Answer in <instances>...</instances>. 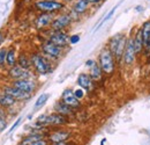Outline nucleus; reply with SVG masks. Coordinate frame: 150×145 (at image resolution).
<instances>
[{"label":"nucleus","instance_id":"4468645a","mask_svg":"<svg viewBox=\"0 0 150 145\" xmlns=\"http://www.w3.org/2000/svg\"><path fill=\"white\" fill-rule=\"evenodd\" d=\"M9 75L16 80H21V79H28L30 77V73H29V70H25L19 65H14L9 70Z\"/></svg>","mask_w":150,"mask_h":145},{"label":"nucleus","instance_id":"39448f33","mask_svg":"<svg viewBox=\"0 0 150 145\" xmlns=\"http://www.w3.org/2000/svg\"><path fill=\"white\" fill-rule=\"evenodd\" d=\"M136 51H135V48H134V44H133V37H129L128 41H127V44H126V48H125V52L122 56V62L126 66H131L135 63L136 60Z\"/></svg>","mask_w":150,"mask_h":145},{"label":"nucleus","instance_id":"20e7f679","mask_svg":"<svg viewBox=\"0 0 150 145\" xmlns=\"http://www.w3.org/2000/svg\"><path fill=\"white\" fill-rule=\"evenodd\" d=\"M31 64L35 67L36 72L39 74H47V73L52 72V67L50 65V63L39 54H33L31 56Z\"/></svg>","mask_w":150,"mask_h":145},{"label":"nucleus","instance_id":"e433bc0d","mask_svg":"<svg viewBox=\"0 0 150 145\" xmlns=\"http://www.w3.org/2000/svg\"><path fill=\"white\" fill-rule=\"evenodd\" d=\"M4 38H5V36H4V34L2 33H0V44L4 42Z\"/></svg>","mask_w":150,"mask_h":145},{"label":"nucleus","instance_id":"72a5a7b5","mask_svg":"<svg viewBox=\"0 0 150 145\" xmlns=\"http://www.w3.org/2000/svg\"><path fill=\"white\" fill-rule=\"evenodd\" d=\"M144 50H146L148 54H150V36H149V38H148V41H147V44H146V47H144Z\"/></svg>","mask_w":150,"mask_h":145},{"label":"nucleus","instance_id":"f03ea898","mask_svg":"<svg viewBox=\"0 0 150 145\" xmlns=\"http://www.w3.org/2000/svg\"><path fill=\"white\" fill-rule=\"evenodd\" d=\"M98 64L102 69L103 73L112 74L115 69V59L109 48H103L98 56Z\"/></svg>","mask_w":150,"mask_h":145},{"label":"nucleus","instance_id":"b1692460","mask_svg":"<svg viewBox=\"0 0 150 145\" xmlns=\"http://www.w3.org/2000/svg\"><path fill=\"white\" fill-rule=\"evenodd\" d=\"M18 65L23 67V69H25V70H29L33 64H31V59H29L25 55H21L19 57V59H18Z\"/></svg>","mask_w":150,"mask_h":145},{"label":"nucleus","instance_id":"c756f323","mask_svg":"<svg viewBox=\"0 0 150 145\" xmlns=\"http://www.w3.org/2000/svg\"><path fill=\"white\" fill-rule=\"evenodd\" d=\"M79 41H80V36L77 34H74L69 37V44H76Z\"/></svg>","mask_w":150,"mask_h":145},{"label":"nucleus","instance_id":"7c9ffc66","mask_svg":"<svg viewBox=\"0 0 150 145\" xmlns=\"http://www.w3.org/2000/svg\"><path fill=\"white\" fill-rule=\"evenodd\" d=\"M30 145H49V139L43 138V139H39V141H37V142H35V143H33V144Z\"/></svg>","mask_w":150,"mask_h":145},{"label":"nucleus","instance_id":"423d86ee","mask_svg":"<svg viewBox=\"0 0 150 145\" xmlns=\"http://www.w3.org/2000/svg\"><path fill=\"white\" fill-rule=\"evenodd\" d=\"M62 4L54 0H40L36 2V7L38 9L45 12V13H53L56 11H59L62 8Z\"/></svg>","mask_w":150,"mask_h":145},{"label":"nucleus","instance_id":"ea45409f","mask_svg":"<svg viewBox=\"0 0 150 145\" xmlns=\"http://www.w3.org/2000/svg\"><path fill=\"white\" fill-rule=\"evenodd\" d=\"M136 11H139V12H140V11H142V7H137V8H136Z\"/></svg>","mask_w":150,"mask_h":145},{"label":"nucleus","instance_id":"a878e982","mask_svg":"<svg viewBox=\"0 0 150 145\" xmlns=\"http://www.w3.org/2000/svg\"><path fill=\"white\" fill-rule=\"evenodd\" d=\"M6 63L9 65V66H14L15 63H16V59H15V50L14 49H9L7 51V59H6Z\"/></svg>","mask_w":150,"mask_h":145},{"label":"nucleus","instance_id":"ddd939ff","mask_svg":"<svg viewBox=\"0 0 150 145\" xmlns=\"http://www.w3.org/2000/svg\"><path fill=\"white\" fill-rule=\"evenodd\" d=\"M69 137H71V132H69V131H66V130H58V131H54V132L50 134V135L47 136V139H49V142H51V143L53 144V143L66 142Z\"/></svg>","mask_w":150,"mask_h":145},{"label":"nucleus","instance_id":"a19ab883","mask_svg":"<svg viewBox=\"0 0 150 145\" xmlns=\"http://www.w3.org/2000/svg\"><path fill=\"white\" fill-rule=\"evenodd\" d=\"M65 1H71V0H65Z\"/></svg>","mask_w":150,"mask_h":145},{"label":"nucleus","instance_id":"5701e85b","mask_svg":"<svg viewBox=\"0 0 150 145\" xmlns=\"http://www.w3.org/2000/svg\"><path fill=\"white\" fill-rule=\"evenodd\" d=\"M141 30V34H142V38H143V43H144V47L147 44V41L150 36V20H147L146 22H143L142 27L140 28Z\"/></svg>","mask_w":150,"mask_h":145},{"label":"nucleus","instance_id":"0eeeda50","mask_svg":"<svg viewBox=\"0 0 150 145\" xmlns=\"http://www.w3.org/2000/svg\"><path fill=\"white\" fill-rule=\"evenodd\" d=\"M61 100H62L67 106H69L71 108H73V109L79 108V107L81 106L80 100L75 96L74 91H72V90H69V88L64 90L62 94H61Z\"/></svg>","mask_w":150,"mask_h":145},{"label":"nucleus","instance_id":"58836bf2","mask_svg":"<svg viewBox=\"0 0 150 145\" xmlns=\"http://www.w3.org/2000/svg\"><path fill=\"white\" fill-rule=\"evenodd\" d=\"M105 142H106V138H103V139H102V142H100V145H104L105 144Z\"/></svg>","mask_w":150,"mask_h":145},{"label":"nucleus","instance_id":"bb28decb","mask_svg":"<svg viewBox=\"0 0 150 145\" xmlns=\"http://www.w3.org/2000/svg\"><path fill=\"white\" fill-rule=\"evenodd\" d=\"M7 59V50L6 49H0V65H4Z\"/></svg>","mask_w":150,"mask_h":145},{"label":"nucleus","instance_id":"2f4dec72","mask_svg":"<svg viewBox=\"0 0 150 145\" xmlns=\"http://www.w3.org/2000/svg\"><path fill=\"white\" fill-rule=\"evenodd\" d=\"M6 126H7V123H6V121L4 120V116L0 115V132L6 129Z\"/></svg>","mask_w":150,"mask_h":145},{"label":"nucleus","instance_id":"2eb2a0df","mask_svg":"<svg viewBox=\"0 0 150 145\" xmlns=\"http://www.w3.org/2000/svg\"><path fill=\"white\" fill-rule=\"evenodd\" d=\"M53 20L54 19H53V15L51 13H43L36 20V27H37L38 29L46 28V27H49V26L52 24Z\"/></svg>","mask_w":150,"mask_h":145},{"label":"nucleus","instance_id":"4be33fe9","mask_svg":"<svg viewBox=\"0 0 150 145\" xmlns=\"http://www.w3.org/2000/svg\"><path fill=\"white\" fill-rule=\"evenodd\" d=\"M15 102H16V100L13 99L12 96L7 95L6 93L0 94V106H1V107H11V106H13Z\"/></svg>","mask_w":150,"mask_h":145},{"label":"nucleus","instance_id":"f704fd0d","mask_svg":"<svg viewBox=\"0 0 150 145\" xmlns=\"http://www.w3.org/2000/svg\"><path fill=\"white\" fill-rule=\"evenodd\" d=\"M95 63H96V62L93 60V59H88V60H87V63H86V65H87V66H89V67H91Z\"/></svg>","mask_w":150,"mask_h":145},{"label":"nucleus","instance_id":"9b49d317","mask_svg":"<svg viewBox=\"0 0 150 145\" xmlns=\"http://www.w3.org/2000/svg\"><path fill=\"white\" fill-rule=\"evenodd\" d=\"M4 93H6L7 95L12 96V98H13V99H15L16 101H18V100H19V101L28 100V99H30V96H31V94L21 91V90L16 88V87H14V86L5 87V88H4Z\"/></svg>","mask_w":150,"mask_h":145},{"label":"nucleus","instance_id":"393cba45","mask_svg":"<svg viewBox=\"0 0 150 145\" xmlns=\"http://www.w3.org/2000/svg\"><path fill=\"white\" fill-rule=\"evenodd\" d=\"M49 98H50V95H49L47 93L40 94V95L38 96V99L36 100V102H35V108H39V107L44 106V105L46 103V101L49 100Z\"/></svg>","mask_w":150,"mask_h":145},{"label":"nucleus","instance_id":"aec40b11","mask_svg":"<svg viewBox=\"0 0 150 145\" xmlns=\"http://www.w3.org/2000/svg\"><path fill=\"white\" fill-rule=\"evenodd\" d=\"M89 75L91 77V79H93L94 81H98V80L102 79L103 71H102V69H100V66H99V64H98L97 62L90 67V73H89Z\"/></svg>","mask_w":150,"mask_h":145},{"label":"nucleus","instance_id":"412c9836","mask_svg":"<svg viewBox=\"0 0 150 145\" xmlns=\"http://www.w3.org/2000/svg\"><path fill=\"white\" fill-rule=\"evenodd\" d=\"M89 7V2L87 0H77L73 6V9L76 14H83Z\"/></svg>","mask_w":150,"mask_h":145},{"label":"nucleus","instance_id":"a211bd4d","mask_svg":"<svg viewBox=\"0 0 150 145\" xmlns=\"http://www.w3.org/2000/svg\"><path fill=\"white\" fill-rule=\"evenodd\" d=\"M133 37V44H134V48H135V51L136 54L140 55L143 52V49H144V43H143V38H142V34H141V30L139 29L136 32V34Z\"/></svg>","mask_w":150,"mask_h":145},{"label":"nucleus","instance_id":"f3484780","mask_svg":"<svg viewBox=\"0 0 150 145\" xmlns=\"http://www.w3.org/2000/svg\"><path fill=\"white\" fill-rule=\"evenodd\" d=\"M54 108V113L57 114H60V115H64V116H71L73 114V108H71L69 106H67L62 100H59L57 101L53 106Z\"/></svg>","mask_w":150,"mask_h":145},{"label":"nucleus","instance_id":"9d476101","mask_svg":"<svg viewBox=\"0 0 150 145\" xmlns=\"http://www.w3.org/2000/svg\"><path fill=\"white\" fill-rule=\"evenodd\" d=\"M13 86L19 88L21 91L25 92V93H29L31 94L33 92L36 90L37 85L34 80H30V79H21V80H15L13 83Z\"/></svg>","mask_w":150,"mask_h":145},{"label":"nucleus","instance_id":"c85d7f7f","mask_svg":"<svg viewBox=\"0 0 150 145\" xmlns=\"http://www.w3.org/2000/svg\"><path fill=\"white\" fill-rule=\"evenodd\" d=\"M74 94H75V96L80 100V99H82L83 96H84V92H83V88H77V90H75L74 91Z\"/></svg>","mask_w":150,"mask_h":145},{"label":"nucleus","instance_id":"cd10ccee","mask_svg":"<svg viewBox=\"0 0 150 145\" xmlns=\"http://www.w3.org/2000/svg\"><path fill=\"white\" fill-rule=\"evenodd\" d=\"M115 9H117V6H115V7H114V8H112V9H111V11H110V13H109V14H108V15H106V17H105V18L103 19V20H102V22H100V24H99V26H98V28H99V27H100V26H102V24H103V23H104V22H106V21H108V20H109V19L111 18V17H112V14L113 13H114V11H115Z\"/></svg>","mask_w":150,"mask_h":145},{"label":"nucleus","instance_id":"f8f14e48","mask_svg":"<svg viewBox=\"0 0 150 145\" xmlns=\"http://www.w3.org/2000/svg\"><path fill=\"white\" fill-rule=\"evenodd\" d=\"M71 22H72V17L71 15L62 14V15H60V17H58L53 20L51 27H52L53 30H62L64 28L68 27L71 24Z\"/></svg>","mask_w":150,"mask_h":145},{"label":"nucleus","instance_id":"4c0bfd02","mask_svg":"<svg viewBox=\"0 0 150 145\" xmlns=\"http://www.w3.org/2000/svg\"><path fill=\"white\" fill-rule=\"evenodd\" d=\"M53 145H68L66 142H60V143H53Z\"/></svg>","mask_w":150,"mask_h":145},{"label":"nucleus","instance_id":"c9c22d12","mask_svg":"<svg viewBox=\"0 0 150 145\" xmlns=\"http://www.w3.org/2000/svg\"><path fill=\"white\" fill-rule=\"evenodd\" d=\"M89 4H98V2H102L104 0H87Z\"/></svg>","mask_w":150,"mask_h":145},{"label":"nucleus","instance_id":"7ed1b4c3","mask_svg":"<svg viewBox=\"0 0 150 145\" xmlns=\"http://www.w3.org/2000/svg\"><path fill=\"white\" fill-rule=\"evenodd\" d=\"M68 122L67 117L60 114H49V115H40L36 121L38 127H47V126H64Z\"/></svg>","mask_w":150,"mask_h":145},{"label":"nucleus","instance_id":"1a4fd4ad","mask_svg":"<svg viewBox=\"0 0 150 145\" xmlns=\"http://www.w3.org/2000/svg\"><path fill=\"white\" fill-rule=\"evenodd\" d=\"M42 51L51 58H58V57H60V55L62 52V48L53 44L50 41H46L42 44Z\"/></svg>","mask_w":150,"mask_h":145},{"label":"nucleus","instance_id":"6ab92c4d","mask_svg":"<svg viewBox=\"0 0 150 145\" xmlns=\"http://www.w3.org/2000/svg\"><path fill=\"white\" fill-rule=\"evenodd\" d=\"M43 138H44V134H34V132H31L30 135L25 136L22 139V142L20 143V145H30L33 144V143H35V142H37V141H39V139H43Z\"/></svg>","mask_w":150,"mask_h":145},{"label":"nucleus","instance_id":"6e6552de","mask_svg":"<svg viewBox=\"0 0 150 145\" xmlns=\"http://www.w3.org/2000/svg\"><path fill=\"white\" fill-rule=\"evenodd\" d=\"M49 41L60 48H64L69 44V37L61 30H53V33L49 37Z\"/></svg>","mask_w":150,"mask_h":145},{"label":"nucleus","instance_id":"dca6fc26","mask_svg":"<svg viewBox=\"0 0 150 145\" xmlns=\"http://www.w3.org/2000/svg\"><path fill=\"white\" fill-rule=\"evenodd\" d=\"M93 83H94V80L87 73H80L77 77V85L83 90L90 91L93 88Z\"/></svg>","mask_w":150,"mask_h":145},{"label":"nucleus","instance_id":"473e14b6","mask_svg":"<svg viewBox=\"0 0 150 145\" xmlns=\"http://www.w3.org/2000/svg\"><path fill=\"white\" fill-rule=\"evenodd\" d=\"M20 122H21V117H20V118H18V120L15 121V123L13 124V127H12L11 129H9V132H12V131H13L14 129H16V127H18V126L20 124Z\"/></svg>","mask_w":150,"mask_h":145},{"label":"nucleus","instance_id":"f257e3e1","mask_svg":"<svg viewBox=\"0 0 150 145\" xmlns=\"http://www.w3.org/2000/svg\"><path fill=\"white\" fill-rule=\"evenodd\" d=\"M127 41L128 38L125 34H115L113 35L110 41H109V50L112 52L113 57L117 62H120L122 60V56L125 52V48H126V44H127Z\"/></svg>","mask_w":150,"mask_h":145}]
</instances>
